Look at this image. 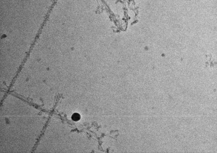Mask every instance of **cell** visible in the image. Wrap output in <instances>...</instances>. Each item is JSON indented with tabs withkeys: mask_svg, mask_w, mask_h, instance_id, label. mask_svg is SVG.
Masks as SVG:
<instances>
[{
	"mask_svg": "<svg viewBox=\"0 0 217 153\" xmlns=\"http://www.w3.org/2000/svg\"><path fill=\"white\" fill-rule=\"evenodd\" d=\"M71 118L73 121H77L80 119V116L79 114L75 113L72 114L71 116Z\"/></svg>",
	"mask_w": 217,
	"mask_h": 153,
	"instance_id": "1",
	"label": "cell"
}]
</instances>
